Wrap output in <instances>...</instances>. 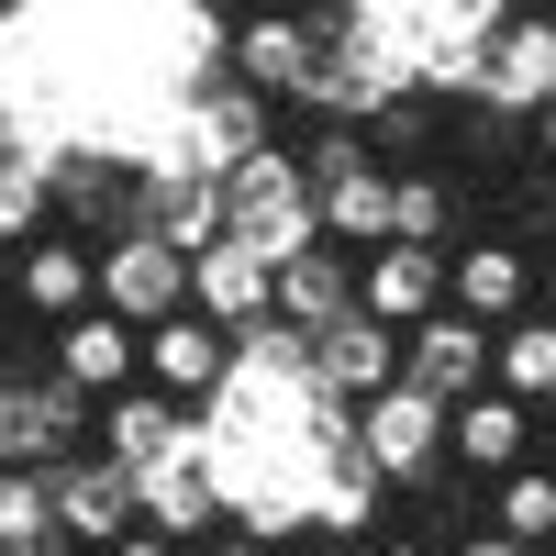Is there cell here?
<instances>
[{
  "instance_id": "obj_21",
  "label": "cell",
  "mask_w": 556,
  "mask_h": 556,
  "mask_svg": "<svg viewBox=\"0 0 556 556\" xmlns=\"http://www.w3.org/2000/svg\"><path fill=\"white\" fill-rule=\"evenodd\" d=\"M345 301H356V245L323 235V245H301V256H278V323H301V334H312V323H334Z\"/></svg>"
},
{
  "instance_id": "obj_6",
  "label": "cell",
  "mask_w": 556,
  "mask_h": 556,
  "mask_svg": "<svg viewBox=\"0 0 556 556\" xmlns=\"http://www.w3.org/2000/svg\"><path fill=\"white\" fill-rule=\"evenodd\" d=\"M101 445V401H89L67 367H45V379H12V456L23 468H67V456Z\"/></svg>"
},
{
  "instance_id": "obj_30",
  "label": "cell",
  "mask_w": 556,
  "mask_h": 556,
  "mask_svg": "<svg viewBox=\"0 0 556 556\" xmlns=\"http://www.w3.org/2000/svg\"><path fill=\"white\" fill-rule=\"evenodd\" d=\"M367 556H445V545H424V534H390V545H367Z\"/></svg>"
},
{
  "instance_id": "obj_31",
  "label": "cell",
  "mask_w": 556,
  "mask_h": 556,
  "mask_svg": "<svg viewBox=\"0 0 556 556\" xmlns=\"http://www.w3.org/2000/svg\"><path fill=\"white\" fill-rule=\"evenodd\" d=\"M0 456H12V379H0Z\"/></svg>"
},
{
  "instance_id": "obj_8",
  "label": "cell",
  "mask_w": 556,
  "mask_h": 556,
  "mask_svg": "<svg viewBox=\"0 0 556 556\" xmlns=\"http://www.w3.org/2000/svg\"><path fill=\"white\" fill-rule=\"evenodd\" d=\"M301 345H312V379L334 390V401H367V390L401 379V323H379L367 301H345L334 323H312Z\"/></svg>"
},
{
  "instance_id": "obj_9",
  "label": "cell",
  "mask_w": 556,
  "mask_h": 556,
  "mask_svg": "<svg viewBox=\"0 0 556 556\" xmlns=\"http://www.w3.org/2000/svg\"><path fill=\"white\" fill-rule=\"evenodd\" d=\"M12 301H23L34 323L89 312V301H101V245H89V235H67V223L23 235V256H12Z\"/></svg>"
},
{
  "instance_id": "obj_2",
  "label": "cell",
  "mask_w": 556,
  "mask_h": 556,
  "mask_svg": "<svg viewBox=\"0 0 556 556\" xmlns=\"http://www.w3.org/2000/svg\"><path fill=\"white\" fill-rule=\"evenodd\" d=\"M356 456H367L390 490H424V479L445 468V401L412 390V379L367 390V401H356Z\"/></svg>"
},
{
  "instance_id": "obj_20",
  "label": "cell",
  "mask_w": 556,
  "mask_h": 556,
  "mask_svg": "<svg viewBox=\"0 0 556 556\" xmlns=\"http://www.w3.org/2000/svg\"><path fill=\"white\" fill-rule=\"evenodd\" d=\"M0 545H12V556H89V545H67V523H56V468L0 456Z\"/></svg>"
},
{
  "instance_id": "obj_32",
  "label": "cell",
  "mask_w": 556,
  "mask_h": 556,
  "mask_svg": "<svg viewBox=\"0 0 556 556\" xmlns=\"http://www.w3.org/2000/svg\"><path fill=\"white\" fill-rule=\"evenodd\" d=\"M534 301H545V312H556V267H534Z\"/></svg>"
},
{
  "instance_id": "obj_12",
  "label": "cell",
  "mask_w": 556,
  "mask_h": 556,
  "mask_svg": "<svg viewBox=\"0 0 556 556\" xmlns=\"http://www.w3.org/2000/svg\"><path fill=\"white\" fill-rule=\"evenodd\" d=\"M223 67H235L245 89H267V101H312V78H323V23L256 12V23H235V45H223Z\"/></svg>"
},
{
  "instance_id": "obj_25",
  "label": "cell",
  "mask_w": 556,
  "mask_h": 556,
  "mask_svg": "<svg viewBox=\"0 0 556 556\" xmlns=\"http://www.w3.org/2000/svg\"><path fill=\"white\" fill-rule=\"evenodd\" d=\"M101 556H190V545H167V534H156V523H134V534H112V545H101Z\"/></svg>"
},
{
  "instance_id": "obj_14",
  "label": "cell",
  "mask_w": 556,
  "mask_h": 556,
  "mask_svg": "<svg viewBox=\"0 0 556 556\" xmlns=\"http://www.w3.org/2000/svg\"><path fill=\"white\" fill-rule=\"evenodd\" d=\"M445 301L468 312V323H513V312H534V256H523L513 235L445 245Z\"/></svg>"
},
{
  "instance_id": "obj_1",
  "label": "cell",
  "mask_w": 556,
  "mask_h": 556,
  "mask_svg": "<svg viewBox=\"0 0 556 556\" xmlns=\"http://www.w3.org/2000/svg\"><path fill=\"white\" fill-rule=\"evenodd\" d=\"M223 235H245L256 256H301V245H323V201H312V167L278 146H267L223 178Z\"/></svg>"
},
{
  "instance_id": "obj_18",
  "label": "cell",
  "mask_w": 556,
  "mask_h": 556,
  "mask_svg": "<svg viewBox=\"0 0 556 556\" xmlns=\"http://www.w3.org/2000/svg\"><path fill=\"white\" fill-rule=\"evenodd\" d=\"M356 301L379 312V323H424L434 301H445V245H367L356 256Z\"/></svg>"
},
{
  "instance_id": "obj_35",
  "label": "cell",
  "mask_w": 556,
  "mask_h": 556,
  "mask_svg": "<svg viewBox=\"0 0 556 556\" xmlns=\"http://www.w3.org/2000/svg\"><path fill=\"white\" fill-rule=\"evenodd\" d=\"M545 556H556V545H545Z\"/></svg>"
},
{
  "instance_id": "obj_17",
  "label": "cell",
  "mask_w": 556,
  "mask_h": 556,
  "mask_svg": "<svg viewBox=\"0 0 556 556\" xmlns=\"http://www.w3.org/2000/svg\"><path fill=\"white\" fill-rule=\"evenodd\" d=\"M134 490H146V523H156L167 545H201V534L223 523V490H212V468H201V434L178 445V456H156V468H134Z\"/></svg>"
},
{
  "instance_id": "obj_15",
  "label": "cell",
  "mask_w": 556,
  "mask_h": 556,
  "mask_svg": "<svg viewBox=\"0 0 556 556\" xmlns=\"http://www.w3.org/2000/svg\"><path fill=\"white\" fill-rule=\"evenodd\" d=\"M190 301L223 323V334H245V323L278 312V256H256L245 235H212V245L190 256Z\"/></svg>"
},
{
  "instance_id": "obj_34",
  "label": "cell",
  "mask_w": 556,
  "mask_h": 556,
  "mask_svg": "<svg viewBox=\"0 0 556 556\" xmlns=\"http://www.w3.org/2000/svg\"><path fill=\"white\" fill-rule=\"evenodd\" d=\"M0 556H12V545H0Z\"/></svg>"
},
{
  "instance_id": "obj_28",
  "label": "cell",
  "mask_w": 556,
  "mask_h": 556,
  "mask_svg": "<svg viewBox=\"0 0 556 556\" xmlns=\"http://www.w3.org/2000/svg\"><path fill=\"white\" fill-rule=\"evenodd\" d=\"M278 556H367V545H345V534H301V545H278Z\"/></svg>"
},
{
  "instance_id": "obj_16",
  "label": "cell",
  "mask_w": 556,
  "mask_h": 556,
  "mask_svg": "<svg viewBox=\"0 0 556 556\" xmlns=\"http://www.w3.org/2000/svg\"><path fill=\"white\" fill-rule=\"evenodd\" d=\"M56 367H67L89 401H112V390L146 379V323H123V312L89 301V312H67V323H56Z\"/></svg>"
},
{
  "instance_id": "obj_13",
  "label": "cell",
  "mask_w": 556,
  "mask_h": 556,
  "mask_svg": "<svg viewBox=\"0 0 556 556\" xmlns=\"http://www.w3.org/2000/svg\"><path fill=\"white\" fill-rule=\"evenodd\" d=\"M146 379L178 390V401H212L223 379H235V334H223L201 301H178L167 323H146Z\"/></svg>"
},
{
  "instance_id": "obj_19",
  "label": "cell",
  "mask_w": 556,
  "mask_h": 556,
  "mask_svg": "<svg viewBox=\"0 0 556 556\" xmlns=\"http://www.w3.org/2000/svg\"><path fill=\"white\" fill-rule=\"evenodd\" d=\"M201 424H190V412H178V390H112L101 401V456H123V468H156V456H178V445H190Z\"/></svg>"
},
{
  "instance_id": "obj_24",
  "label": "cell",
  "mask_w": 556,
  "mask_h": 556,
  "mask_svg": "<svg viewBox=\"0 0 556 556\" xmlns=\"http://www.w3.org/2000/svg\"><path fill=\"white\" fill-rule=\"evenodd\" d=\"M390 235L401 245H456V178H434V167L390 178Z\"/></svg>"
},
{
  "instance_id": "obj_7",
  "label": "cell",
  "mask_w": 556,
  "mask_h": 556,
  "mask_svg": "<svg viewBox=\"0 0 556 556\" xmlns=\"http://www.w3.org/2000/svg\"><path fill=\"white\" fill-rule=\"evenodd\" d=\"M178 301H190V245H167L156 223H134V235L101 245V312H123V323H167Z\"/></svg>"
},
{
  "instance_id": "obj_10",
  "label": "cell",
  "mask_w": 556,
  "mask_h": 556,
  "mask_svg": "<svg viewBox=\"0 0 556 556\" xmlns=\"http://www.w3.org/2000/svg\"><path fill=\"white\" fill-rule=\"evenodd\" d=\"M401 379L434 390V401H468L490 379V323H468L456 301H434L424 323H401Z\"/></svg>"
},
{
  "instance_id": "obj_3",
  "label": "cell",
  "mask_w": 556,
  "mask_h": 556,
  "mask_svg": "<svg viewBox=\"0 0 556 556\" xmlns=\"http://www.w3.org/2000/svg\"><path fill=\"white\" fill-rule=\"evenodd\" d=\"M545 101H556V12H501L479 45V112L534 123Z\"/></svg>"
},
{
  "instance_id": "obj_29",
  "label": "cell",
  "mask_w": 556,
  "mask_h": 556,
  "mask_svg": "<svg viewBox=\"0 0 556 556\" xmlns=\"http://www.w3.org/2000/svg\"><path fill=\"white\" fill-rule=\"evenodd\" d=\"M534 167H545V178H556V101H545V112H534Z\"/></svg>"
},
{
  "instance_id": "obj_27",
  "label": "cell",
  "mask_w": 556,
  "mask_h": 556,
  "mask_svg": "<svg viewBox=\"0 0 556 556\" xmlns=\"http://www.w3.org/2000/svg\"><path fill=\"white\" fill-rule=\"evenodd\" d=\"M190 556H267V545H256V534H245V523H235V534H201V545H190Z\"/></svg>"
},
{
  "instance_id": "obj_5",
  "label": "cell",
  "mask_w": 556,
  "mask_h": 556,
  "mask_svg": "<svg viewBox=\"0 0 556 556\" xmlns=\"http://www.w3.org/2000/svg\"><path fill=\"white\" fill-rule=\"evenodd\" d=\"M534 434H545V412H534L523 390H501V379H479L468 401H445V456H456L468 479L523 468V456H534Z\"/></svg>"
},
{
  "instance_id": "obj_26",
  "label": "cell",
  "mask_w": 556,
  "mask_h": 556,
  "mask_svg": "<svg viewBox=\"0 0 556 556\" xmlns=\"http://www.w3.org/2000/svg\"><path fill=\"white\" fill-rule=\"evenodd\" d=\"M445 556H534V545H513V534H501V523H479V534H456Z\"/></svg>"
},
{
  "instance_id": "obj_33",
  "label": "cell",
  "mask_w": 556,
  "mask_h": 556,
  "mask_svg": "<svg viewBox=\"0 0 556 556\" xmlns=\"http://www.w3.org/2000/svg\"><path fill=\"white\" fill-rule=\"evenodd\" d=\"M0 301H12V245H0Z\"/></svg>"
},
{
  "instance_id": "obj_23",
  "label": "cell",
  "mask_w": 556,
  "mask_h": 556,
  "mask_svg": "<svg viewBox=\"0 0 556 556\" xmlns=\"http://www.w3.org/2000/svg\"><path fill=\"white\" fill-rule=\"evenodd\" d=\"M490 523L501 534H513V545H556V468H534V456H523V468H501V501H490Z\"/></svg>"
},
{
  "instance_id": "obj_22",
  "label": "cell",
  "mask_w": 556,
  "mask_h": 556,
  "mask_svg": "<svg viewBox=\"0 0 556 556\" xmlns=\"http://www.w3.org/2000/svg\"><path fill=\"white\" fill-rule=\"evenodd\" d=\"M490 379H501V390H523V401L556 390V312H513V323H490Z\"/></svg>"
},
{
  "instance_id": "obj_4",
  "label": "cell",
  "mask_w": 556,
  "mask_h": 556,
  "mask_svg": "<svg viewBox=\"0 0 556 556\" xmlns=\"http://www.w3.org/2000/svg\"><path fill=\"white\" fill-rule=\"evenodd\" d=\"M267 89H245V78H223V89H201V101H178V123H167V146L156 156H190V167H212V178H235L256 146H267ZM146 156V167H156Z\"/></svg>"
},
{
  "instance_id": "obj_11",
  "label": "cell",
  "mask_w": 556,
  "mask_h": 556,
  "mask_svg": "<svg viewBox=\"0 0 556 556\" xmlns=\"http://www.w3.org/2000/svg\"><path fill=\"white\" fill-rule=\"evenodd\" d=\"M56 523H67V545H89V556H101L112 534H134V523H146V490H134V468H123V456H101V445H89V456H67V468H56Z\"/></svg>"
}]
</instances>
